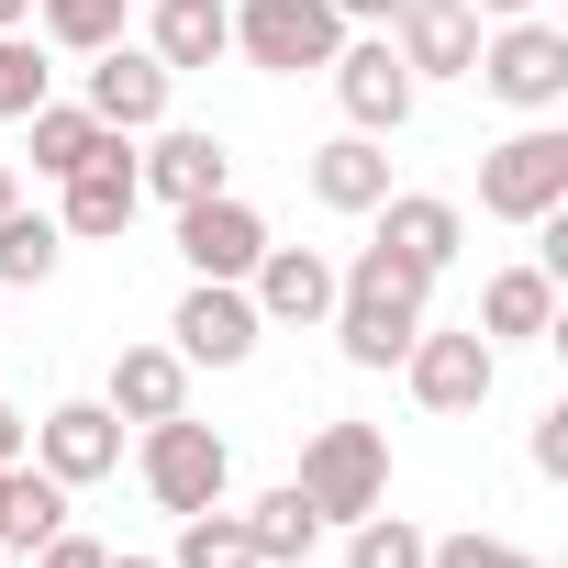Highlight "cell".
<instances>
[{"instance_id": "1", "label": "cell", "mask_w": 568, "mask_h": 568, "mask_svg": "<svg viewBox=\"0 0 568 568\" xmlns=\"http://www.w3.org/2000/svg\"><path fill=\"white\" fill-rule=\"evenodd\" d=\"M424 291H435V278L368 234L357 267H335V313H324L335 346H346V368H402V346L424 335Z\"/></svg>"}, {"instance_id": "2", "label": "cell", "mask_w": 568, "mask_h": 568, "mask_svg": "<svg viewBox=\"0 0 568 568\" xmlns=\"http://www.w3.org/2000/svg\"><path fill=\"white\" fill-rule=\"evenodd\" d=\"M324 524H357V513H379L390 501V435L379 424H313V446H302V479H291Z\"/></svg>"}, {"instance_id": "3", "label": "cell", "mask_w": 568, "mask_h": 568, "mask_svg": "<svg viewBox=\"0 0 568 568\" xmlns=\"http://www.w3.org/2000/svg\"><path fill=\"white\" fill-rule=\"evenodd\" d=\"M479 212H490V223H546V212H568V134H557L546 112L479 156Z\"/></svg>"}, {"instance_id": "4", "label": "cell", "mask_w": 568, "mask_h": 568, "mask_svg": "<svg viewBox=\"0 0 568 568\" xmlns=\"http://www.w3.org/2000/svg\"><path fill=\"white\" fill-rule=\"evenodd\" d=\"M335 45H346V12H335V0H234V57L267 68V79L335 68Z\"/></svg>"}, {"instance_id": "5", "label": "cell", "mask_w": 568, "mask_h": 568, "mask_svg": "<svg viewBox=\"0 0 568 568\" xmlns=\"http://www.w3.org/2000/svg\"><path fill=\"white\" fill-rule=\"evenodd\" d=\"M402 379H413V402L424 413H479L490 402V379H501V346L479 335V324H424L413 346H402Z\"/></svg>"}, {"instance_id": "6", "label": "cell", "mask_w": 568, "mask_h": 568, "mask_svg": "<svg viewBox=\"0 0 568 568\" xmlns=\"http://www.w3.org/2000/svg\"><path fill=\"white\" fill-rule=\"evenodd\" d=\"M145 490H156V513H212L223 490H234V446L212 435V424H190V413H168V424H145Z\"/></svg>"}, {"instance_id": "7", "label": "cell", "mask_w": 568, "mask_h": 568, "mask_svg": "<svg viewBox=\"0 0 568 568\" xmlns=\"http://www.w3.org/2000/svg\"><path fill=\"white\" fill-rule=\"evenodd\" d=\"M490 101H513V112H557L568 101V34L557 23H501V34H479V68H468Z\"/></svg>"}, {"instance_id": "8", "label": "cell", "mask_w": 568, "mask_h": 568, "mask_svg": "<svg viewBox=\"0 0 568 568\" xmlns=\"http://www.w3.org/2000/svg\"><path fill=\"white\" fill-rule=\"evenodd\" d=\"M57 190H68V201H57V234H79V245H112V234H134V212H145V179H134V145H123V134H101L90 168H68Z\"/></svg>"}, {"instance_id": "9", "label": "cell", "mask_w": 568, "mask_h": 568, "mask_svg": "<svg viewBox=\"0 0 568 568\" xmlns=\"http://www.w3.org/2000/svg\"><path fill=\"white\" fill-rule=\"evenodd\" d=\"M168 335H179L190 368H245L267 324H256V302H245V278H190V302L168 313Z\"/></svg>"}, {"instance_id": "10", "label": "cell", "mask_w": 568, "mask_h": 568, "mask_svg": "<svg viewBox=\"0 0 568 568\" xmlns=\"http://www.w3.org/2000/svg\"><path fill=\"white\" fill-rule=\"evenodd\" d=\"M324 79H335V101H346V123H357V134H402V123H413V90H424V79L390 57V34H368V45L346 34Z\"/></svg>"}, {"instance_id": "11", "label": "cell", "mask_w": 568, "mask_h": 568, "mask_svg": "<svg viewBox=\"0 0 568 568\" xmlns=\"http://www.w3.org/2000/svg\"><path fill=\"white\" fill-rule=\"evenodd\" d=\"M34 468H45L57 490L112 479V468H123V413H112V402H57V413L34 424Z\"/></svg>"}, {"instance_id": "12", "label": "cell", "mask_w": 568, "mask_h": 568, "mask_svg": "<svg viewBox=\"0 0 568 568\" xmlns=\"http://www.w3.org/2000/svg\"><path fill=\"white\" fill-rule=\"evenodd\" d=\"M245 302H256V324H324L335 313V256L324 245H267L256 267H245Z\"/></svg>"}, {"instance_id": "13", "label": "cell", "mask_w": 568, "mask_h": 568, "mask_svg": "<svg viewBox=\"0 0 568 568\" xmlns=\"http://www.w3.org/2000/svg\"><path fill=\"white\" fill-rule=\"evenodd\" d=\"M168 90H179V79H168L145 45H101V57H90V123H101V134H156V123H168Z\"/></svg>"}, {"instance_id": "14", "label": "cell", "mask_w": 568, "mask_h": 568, "mask_svg": "<svg viewBox=\"0 0 568 568\" xmlns=\"http://www.w3.org/2000/svg\"><path fill=\"white\" fill-rule=\"evenodd\" d=\"M179 256H190V278H245V267L267 256V223H256L234 190H212V201H179Z\"/></svg>"}, {"instance_id": "15", "label": "cell", "mask_w": 568, "mask_h": 568, "mask_svg": "<svg viewBox=\"0 0 568 568\" xmlns=\"http://www.w3.org/2000/svg\"><path fill=\"white\" fill-rule=\"evenodd\" d=\"M390 23H402L390 57H402L413 79H468V68H479V12H468V0H402Z\"/></svg>"}, {"instance_id": "16", "label": "cell", "mask_w": 568, "mask_h": 568, "mask_svg": "<svg viewBox=\"0 0 568 568\" xmlns=\"http://www.w3.org/2000/svg\"><path fill=\"white\" fill-rule=\"evenodd\" d=\"M379 245H390V256H413L424 278H446V267H457V245H468V212H457L446 190H390V201H379Z\"/></svg>"}, {"instance_id": "17", "label": "cell", "mask_w": 568, "mask_h": 568, "mask_svg": "<svg viewBox=\"0 0 568 568\" xmlns=\"http://www.w3.org/2000/svg\"><path fill=\"white\" fill-rule=\"evenodd\" d=\"M145 57H156L168 79L234 57V0H156V12H145Z\"/></svg>"}, {"instance_id": "18", "label": "cell", "mask_w": 568, "mask_h": 568, "mask_svg": "<svg viewBox=\"0 0 568 568\" xmlns=\"http://www.w3.org/2000/svg\"><path fill=\"white\" fill-rule=\"evenodd\" d=\"M101 402L123 424H168V413H190V357L179 346H123L112 379H101Z\"/></svg>"}, {"instance_id": "19", "label": "cell", "mask_w": 568, "mask_h": 568, "mask_svg": "<svg viewBox=\"0 0 568 568\" xmlns=\"http://www.w3.org/2000/svg\"><path fill=\"white\" fill-rule=\"evenodd\" d=\"M134 179L179 212V201H212V190H234V156H223V134H156L145 156H134Z\"/></svg>"}, {"instance_id": "20", "label": "cell", "mask_w": 568, "mask_h": 568, "mask_svg": "<svg viewBox=\"0 0 568 568\" xmlns=\"http://www.w3.org/2000/svg\"><path fill=\"white\" fill-rule=\"evenodd\" d=\"M313 201L324 212H379L390 201V156H379V134H335V145H313Z\"/></svg>"}, {"instance_id": "21", "label": "cell", "mask_w": 568, "mask_h": 568, "mask_svg": "<svg viewBox=\"0 0 568 568\" xmlns=\"http://www.w3.org/2000/svg\"><path fill=\"white\" fill-rule=\"evenodd\" d=\"M479 335H490V346H535V335H557V278H546V267H501L490 291H479Z\"/></svg>"}, {"instance_id": "22", "label": "cell", "mask_w": 568, "mask_h": 568, "mask_svg": "<svg viewBox=\"0 0 568 568\" xmlns=\"http://www.w3.org/2000/svg\"><path fill=\"white\" fill-rule=\"evenodd\" d=\"M57 256H68V234H57V212H0V291H45L57 278Z\"/></svg>"}, {"instance_id": "23", "label": "cell", "mask_w": 568, "mask_h": 568, "mask_svg": "<svg viewBox=\"0 0 568 568\" xmlns=\"http://www.w3.org/2000/svg\"><path fill=\"white\" fill-rule=\"evenodd\" d=\"M313 535H324V513H313L291 479H278V490L245 513V546H256V568H291V557H313Z\"/></svg>"}, {"instance_id": "24", "label": "cell", "mask_w": 568, "mask_h": 568, "mask_svg": "<svg viewBox=\"0 0 568 568\" xmlns=\"http://www.w3.org/2000/svg\"><path fill=\"white\" fill-rule=\"evenodd\" d=\"M23 134H34V179H68V168H90V145H101L90 101H34Z\"/></svg>"}, {"instance_id": "25", "label": "cell", "mask_w": 568, "mask_h": 568, "mask_svg": "<svg viewBox=\"0 0 568 568\" xmlns=\"http://www.w3.org/2000/svg\"><path fill=\"white\" fill-rule=\"evenodd\" d=\"M57 524H68V490H57L45 468H23V457H12V490H0V546H23V557H34Z\"/></svg>"}, {"instance_id": "26", "label": "cell", "mask_w": 568, "mask_h": 568, "mask_svg": "<svg viewBox=\"0 0 568 568\" xmlns=\"http://www.w3.org/2000/svg\"><path fill=\"white\" fill-rule=\"evenodd\" d=\"M168 568H256V546H245V513H179V546H168Z\"/></svg>"}, {"instance_id": "27", "label": "cell", "mask_w": 568, "mask_h": 568, "mask_svg": "<svg viewBox=\"0 0 568 568\" xmlns=\"http://www.w3.org/2000/svg\"><path fill=\"white\" fill-rule=\"evenodd\" d=\"M123 12H134V0H34L45 45H68V57H101V45H123Z\"/></svg>"}, {"instance_id": "28", "label": "cell", "mask_w": 568, "mask_h": 568, "mask_svg": "<svg viewBox=\"0 0 568 568\" xmlns=\"http://www.w3.org/2000/svg\"><path fill=\"white\" fill-rule=\"evenodd\" d=\"M424 546H435V535H424V524H402L390 501L346 524V568H424Z\"/></svg>"}, {"instance_id": "29", "label": "cell", "mask_w": 568, "mask_h": 568, "mask_svg": "<svg viewBox=\"0 0 568 568\" xmlns=\"http://www.w3.org/2000/svg\"><path fill=\"white\" fill-rule=\"evenodd\" d=\"M45 101V57H34V34H0V123H23Z\"/></svg>"}, {"instance_id": "30", "label": "cell", "mask_w": 568, "mask_h": 568, "mask_svg": "<svg viewBox=\"0 0 568 568\" xmlns=\"http://www.w3.org/2000/svg\"><path fill=\"white\" fill-rule=\"evenodd\" d=\"M424 568H535V557H524L513 535H435Z\"/></svg>"}, {"instance_id": "31", "label": "cell", "mask_w": 568, "mask_h": 568, "mask_svg": "<svg viewBox=\"0 0 568 568\" xmlns=\"http://www.w3.org/2000/svg\"><path fill=\"white\" fill-rule=\"evenodd\" d=\"M535 468H546V479H568V402H546V413H535Z\"/></svg>"}, {"instance_id": "32", "label": "cell", "mask_w": 568, "mask_h": 568, "mask_svg": "<svg viewBox=\"0 0 568 568\" xmlns=\"http://www.w3.org/2000/svg\"><path fill=\"white\" fill-rule=\"evenodd\" d=\"M101 557H112V546H101V535H68V524L34 546V568H101Z\"/></svg>"}, {"instance_id": "33", "label": "cell", "mask_w": 568, "mask_h": 568, "mask_svg": "<svg viewBox=\"0 0 568 568\" xmlns=\"http://www.w3.org/2000/svg\"><path fill=\"white\" fill-rule=\"evenodd\" d=\"M12 457H23V413H12V402H0V468H12Z\"/></svg>"}, {"instance_id": "34", "label": "cell", "mask_w": 568, "mask_h": 568, "mask_svg": "<svg viewBox=\"0 0 568 568\" xmlns=\"http://www.w3.org/2000/svg\"><path fill=\"white\" fill-rule=\"evenodd\" d=\"M335 12H346V23H390V12H402V0H335Z\"/></svg>"}, {"instance_id": "35", "label": "cell", "mask_w": 568, "mask_h": 568, "mask_svg": "<svg viewBox=\"0 0 568 568\" xmlns=\"http://www.w3.org/2000/svg\"><path fill=\"white\" fill-rule=\"evenodd\" d=\"M34 23V0H0V34H23Z\"/></svg>"}, {"instance_id": "36", "label": "cell", "mask_w": 568, "mask_h": 568, "mask_svg": "<svg viewBox=\"0 0 568 568\" xmlns=\"http://www.w3.org/2000/svg\"><path fill=\"white\" fill-rule=\"evenodd\" d=\"M468 12H501V23H524V12H535V0H468Z\"/></svg>"}, {"instance_id": "37", "label": "cell", "mask_w": 568, "mask_h": 568, "mask_svg": "<svg viewBox=\"0 0 568 568\" xmlns=\"http://www.w3.org/2000/svg\"><path fill=\"white\" fill-rule=\"evenodd\" d=\"M101 568H168V557H101Z\"/></svg>"}, {"instance_id": "38", "label": "cell", "mask_w": 568, "mask_h": 568, "mask_svg": "<svg viewBox=\"0 0 568 568\" xmlns=\"http://www.w3.org/2000/svg\"><path fill=\"white\" fill-rule=\"evenodd\" d=\"M12 201H23V190H12V168H0V212H12Z\"/></svg>"}]
</instances>
